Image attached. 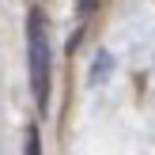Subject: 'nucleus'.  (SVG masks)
I'll use <instances>...</instances> for the list:
<instances>
[{"instance_id":"obj_1","label":"nucleus","mask_w":155,"mask_h":155,"mask_svg":"<svg viewBox=\"0 0 155 155\" xmlns=\"http://www.w3.org/2000/svg\"><path fill=\"white\" fill-rule=\"evenodd\" d=\"M27 68H30V91H34L38 110H49V80H53V45H49V27L45 12L30 8L27 19Z\"/></svg>"},{"instance_id":"obj_2","label":"nucleus","mask_w":155,"mask_h":155,"mask_svg":"<svg viewBox=\"0 0 155 155\" xmlns=\"http://www.w3.org/2000/svg\"><path fill=\"white\" fill-rule=\"evenodd\" d=\"M27 155H42V148H38V133H34V129L27 133Z\"/></svg>"}]
</instances>
